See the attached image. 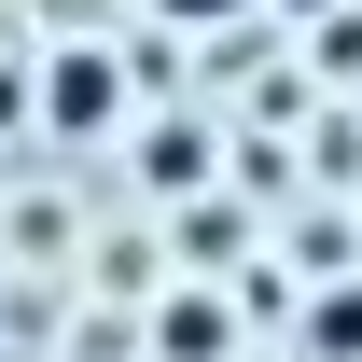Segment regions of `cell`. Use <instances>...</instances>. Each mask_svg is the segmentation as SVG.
I'll return each mask as SVG.
<instances>
[{
    "label": "cell",
    "instance_id": "obj_1",
    "mask_svg": "<svg viewBox=\"0 0 362 362\" xmlns=\"http://www.w3.org/2000/svg\"><path fill=\"white\" fill-rule=\"evenodd\" d=\"M223 334H237L223 293H168V307H153V349H168V362H223Z\"/></svg>",
    "mask_w": 362,
    "mask_h": 362
},
{
    "label": "cell",
    "instance_id": "obj_2",
    "mask_svg": "<svg viewBox=\"0 0 362 362\" xmlns=\"http://www.w3.org/2000/svg\"><path fill=\"white\" fill-rule=\"evenodd\" d=\"M42 112H56V126H112V56H56V84H42Z\"/></svg>",
    "mask_w": 362,
    "mask_h": 362
},
{
    "label": "cell",
    "instance_id": "obj_3",
    "mask_svg": "<svg viewBox=\"0 0 362 362\" xmlns=\"http://www.w3.org/2000/svg\"><path fill=\"white\" fill-rule=\"evenodd\" d=\"M307 349H320V362H362V279L307 293Z\"/></svg>",
    "mask_w": 362,
    "mask_h": 362
},
{
    "label": "cell",
    "instance_id": "obj_4",
    "mask_svg": "<svg viewBox=\"0 0 362 362\" xmlns=\"http://www.w3.org/2000/svg\"><path fill=\"white\" fill-rule=\"evenodd\" d=\"M153 14H168V28H223L237 0H153Z\"/></svg>",
    "mask_w": 362,
    "mask_h": 362
}]
</instances>
